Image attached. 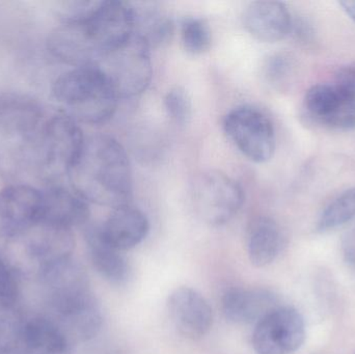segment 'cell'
Returning <instances> with one entry per match:
<instances>
[{
    "label": "cell",
    "mask_w": 355,
    "mask_h": 354,
    "mask_svg": "<svg viewBox=\"0 0 355 354\" xmlns=\"http://www.w3.org/2000/svg\"><path fill=\"white\" fill-rule=\"evenodd\" d=\"M68 177L72 188L87 203L116 208L130 199L132 172L128 155L108 135L85 139Z\"/></svg>",
    "instance_id": "6da1fadb"
},
{
    "label": "cell",
    "mask_w": 355,
    "mask_h": 354,
    "mask_svg": "<svg viewBox=\"0 0 355 354\" xmlns=\"http://www.w3.org/2000/svg\"><path fill=\"white\" fill-rule=\"evenodd\" d=\"M40 280L45 288L46 315L62 328L72 343L95 338L101 330V310L83 268L71 259Z\"/></svg>",
    "instance_id": "7a4b0ae2"
},
{
    "label": "cell",
    "mask_w": 355,
    "mask_h": 354,
    "mask_svg": "<svg viewBox=\"0 0 355 354\" xmlns=\"http://www.w3.org/2000/svg\"><path fill=\"white\" fill-rule=\"evenodd\" d=\"M54 100L64 114L76 122L101 124L114 116L118 94L96 64L75 67L60 75L52 85Z\"/></svg>",
    "instance_id": "3957f363"
},
{
    "label": "cell",
    "mask_w": 355,
    "mask_h": 354,
    "mask_svg": "<svg viewBox=\"0 0 355 354\" xmlns=\"http://www.w3.org/2000/svg\"><path fill=\"white\" fill-rule=\"evenodd\" d=\"M42 124L40 112L33 106H0V176L15 179L33 172Z\"/></svg>",
    "instance_id": "277c9868"
},
{
    "label": "cell",
    "mask_w": 355,
    "mask_h": 354,
    "mask_svg": "<svg viewBox=\"0 0 355 354\" xmlns=\"http://www.w3.org/2000/svg\"><path fill=\"white\" fill-rule=\"evenodd\" d=\"M85 139L76 121L66 114L43 122L35 149L33 172L46 182L69 176L85 145Z\"/></svg>",
    "instance_id": "5b68a950"
},
{
    "label": "cell",
    "mask_w": 355,
    "mask_h": 354,
    "mask_svg": "<svg viewBox=\"0 0 355 354\" xmlns=\"http://www.w3.org/2000/svg\"><path fill=\"white\" fill-rule=\"evenodd\" d=\"M150 48L141 37H132L100 58L96 66L101 69L119 98L141 95L153 76Z\"/></svg>",
    "instance_id": "8992f818"
},
{
    "label": "cell",
    "mask_w": 355,
    "mask_h": 354,
    "mask_svg": "<svg viewBox=\"0 0 355 354\" xmlns=\"http://www.w3.org/2000/svg\"><path fill=\"white\" fill-rule=\"evenodd\" d=\"M21 270L33 272L37 278L56 266L72 259L75 238L71 229L37 222L17 238Z\"/></svg>",
    "instance_id": "52a82bcc"
},
{
    "label": "cell",
    "mask_w": 355,
    "mask_h": 354,
    "mask_svg": "<svg viewBox=\"0 0 355 354\" xmlns=\"http://www.w3.org/2000/svg\"><path fill=\"white\" fill-rule=\"evenodd\" d=\"M190 201L196 215L210 226H223L241 209L243 189L218 170L198 175L190 186Z\"/></svg>",
    "instance_id": "ba28073f"
},
{
    "label": "cell",
    "mask_w": 355,
    "mask_h": 354,
    "mask_svg": "<svg viewBox=\"0 0 355 354\" xmlns=\"http://www.w3.org/2000/svg\"><path fill=\"white\" fill-rule=\"evenodd\" d=\"M223 130L244 156L258 163L268 161L275 151V130L266 114L252 106L235 108L225 116Z\"/></svg>",
    "instance_id": "9c48e42d"
},
{
    "label": "cell",
    "mask_w": 355,
    "mask_h": 354,
    "mask_svg": "<svg viewBox=\"0 0 355 354\" xmlns=\"http://www.w3.org/2000/svg\"><path fill=\"white\" fill-rule=\"evenodd\" d=\"M302 114L308 124L331 131L355 130V99L333 83L313 85L302 100Z\"/></svg>",
    "instance_id": "30bf717a"
},
{
    "label": "cell",
    "mask_w": 355,
    "mask_h": 354,
    "mask_svg": "<svg viewBox=\"0 0 355 354\" xmlns=\"http://www.w3.org/2000/svg\"><path fill=\"white\" fill-rule=\"evenodd\" d=\"M306 340V324L300 312L281 307L254 326L252 347L257 354H291Z\"/></svg>",
    "instance_id": "8fae6325"
},
{
    "label": "cell",
    "mask_w": 355,
    "mask_h": 354,
    "mask_svg": "<svg viewBox=\"0 0 355 354\" xmlns=\"http://www.w3.org/2000/svg\"><path fill=\"white\" fill-rule=\"evenodd\" d=\"M42 191L25 184L10 185L0 191V239L16 240L37 224Z\"/></svg>",
    "instance_id": "7c38bea8"
},
{
    "label": "cell",
    "mask_w": 355,
    "mask_h": 354,
    "mask_svg": "<svg viewBox=\"0 0 355 354\" xmlns=\"http://www.w3.org/2000/svg\"><path fill=\"white\" fill-rule=\"evenodd\" d=\"M87 24L101 58L132 37L135 33L133 6L118 0L101 1L95 12L87 19Z\"/></svg>",
    "instance_id": "4fadbf2b"
},
{
    "label": "cell",
    "mask_w": 355,
    "mask_h": 354,
    "mask_svg": "<svg viewBox=\"0 0 355 354\" xmlns=\"http://www.w3.org/2000/svg\"><path fill=\"white\" fill-rule=\"evenodd\" d=\"M168 312L178 332L186 338L198 340L212 328V308L194 289L181 287L173 291L168 299Z\"/></svg>",
    "instance_id": "5bb4252c"
},
{
    "label": "cell",
    "mask_w": 355,
    "mask_h": 354,
    "mask_svg": "<svg viewBox=\"0 0 355 354\" xmlns=\"http://www.w3.org/2000/svg\"><path fill=\"white\" fill-rule=\"evenodd\" d=\"M70 340L62 328L46 314L20 318L17 351L23 354H70Z\"/></svg>",
    "instance_id": "9a60e30c"
},
{
    "label": "cell",
    "mask_w": 355,
    "mask_h": 354,
    "mask_svg": "<svg viewBox=\"0 0 355 354\" xmlns=\"http://www.w3.org/2000/svg\"><path fill=\"white\" fill-rule=\"evenodd\" d=\"M50 53L75 67L91 66L100 60V53L85 21L62 23L47 39Z\"/></svg>",
    "instance_id": "2e32d148"
},
{
    "label": "cell",
    "mask_w": 355,
    "mask_h": 354,
    "mask_svg": "<svg viewBox=\"0 0 355 354\" xmlns=\"http://www.w3.org/2000/svg\"><path fill=\"white\" fill-rule=\"evenodd\" d=\"M104 242L120 251H129L143 242L150 231V222L139 208L129 204L114 208L107 220L97 227Z\"/></svg>",
    "instance_id": "e0dca14e"
},
{
    "label": "cell",
    "mask_w": 355,
    "mask_h": 354,
    "mask_svg": "<svg viewBox=\"0 0 355 354\" xmlns=\"http://www.w3.org/2000/svg\"><path fill=\"white\" fill-rule=\"evenodd\" d=\"M89 203L74 189L53 185L42 193L41 215L37 222L71 229L89 220Z\"/></svg>",
    "instance_id": "ac0fdd59"
},
{
    "label": "cell",
    "mask_w": 355,
    "mask_h": 354,
    "mask_svg": "<svg viewBox=\"0 0 355 354\" xmlns=\"http://www.w3.org/2000/svg\"><path fill=\"white\" fill-rule=\"evenodd\" d=\"M244 26L252 37L264 43L285 39L292 29L291 14L285 3L262 0L250 3L244 12Z\"/></svg>",
    "instance_id": "d6986e66"
},
{
    "label": "cell",
    "mask_w": 355,
    "mask_h": 354,
    "mask_svg": "<svg viewBox=\"0 0 355 354\" xmlns=\"http://www.w3.org/2000/svg\"><path fill=\"white\" fill-rule=\"evenodd\" d=\"M221 307L229 321L256 326L279 305L277 295L267 289L232 288L223 295Z\"/></svg>",
    "instance_id": "ffe728a7"
},
{
    "label": "cell",
    "mask_w": 355,
    "mask_h": 354,
    "mask_svg": "<svg viewBox=\"0 0 355 354\" xmlns=\"http://www.w3.org/2000/svg\"><path fill=\"white\" fill-rule=\"evenodd\" d=\"M285 236L279 224L266 216L252 220L246 233L250 263L262 268L272 264L283 251Z\"/></svg>",
    "instance_id": "44dd1931"
},
{
    "label": "cell",
    "mask_w": 355,
    "mask_h": 354,
    "mask_svg": "<svg viewBox=\"0 0 355 354\" xmlns=\"http://www.w3.org/2000/svg\"><path fill=\"white\" fill-rule=\"evenodd\" d=\"M85 237L92 264L98 274L110 284H125L130 278L131 270L122 251L104 242L97 227H91Z\"/></svg>",
    "instance_id": "7402d4cb"
},
{
    "label": "cell",
    "mask_w": 355,
    "mask_h": 354,
    "mask_svg": "<svg viewBox=\"0 0 355 354\" xmlns=\"http://www.w3.org/2000/svg\"><path fill=\"white\" fill-rule=\"evenodd\" d=\"M135 10V35L141 37L150 49L164 45L172 39L174 24L172 19L152 8Z\"/></svg>",
    "instance_id": "603a6c76"
},
{
    "label": "cell",
    "mask_w": 355,
    "mask_h": 354,
    "mask_svg": "<svg viewBox=\"0 0 355 354\" xmlns=\"http://www.w3.org/2000/svg\"><path fill=\"white\" fill-rule=\"evenodd\" d=\"M355 218V187L338 195L321 213L317 224L320 232L336 230Z\"/></svg>",
    "instance_id": "cb8c5ba5"
},
{
    "label": "cell",
    "mask_w": 355,
    "mask_h": 354,
    "mask_svg": "<svg viewBox=\"0 0 355 354\" xmlns=\"http://www.w3.org/2000/svg\"><path fill=\"white\" fill-rule=\"evenodd\" d=\"M297 62L292 54L279 52L265 60L263 75L267 82L277 89H286L297 75Z\"/></svg>",
    "instance_id": "d4e9b609"
},
{
    "label": "cell",
    "mask_w": 355,
    "mask_h": 354,
    "mask_svg": "<svg viewBox=\"0 0 355 354\" xmlns=\"http://www.w3.org/2000/svg\"><path fill=\"white\" fill-rule=\"evenodd\" d=\"M181 39L186 52L200 55L210 49L212 33L204 19L187 17L181 23Z\"/></svg>",
    "instance_id": "484cf974"
},
{
    "label": "cell",
    "mask_w": 355,
    "mask_h": 354,
    "mask_svg": "<svg viewBox=\"0 0 355 354\" xmlns=\"http://www.w3.org/2000/svg\"><path fill=\"white\" fill-rule=\"evenodd\" d=\"M166 112L178 125L188 124L192 116L191 98L183 87H174L168 91L164 99Z\"/></svg>",
    "instance_id": "4316f807"
},
{
    "label": "cell",
    "mask_w": 355,
    "mask_h": 354,
    "mask_svg": "<svg viewBox=\"0 0 355 354\" xmlns=\"http://www.w3.org/2000/svg\"><path fill=\"white\" fill-rule=\"evenodd\" d=\"M18 295V281L14 268L0 255V309L14 307Z\"/></svg>",
    "instance_id": "83f0119b"
},
{
    "label": "cell",
    "mask_w": 355,
    "mask_h": 354,
    "mask_svg": "<svg viewBox=\"0 0 355 354\" xmlns=\"http://www.w3.org/2000/svg\"><path fill=\"white\" fill-rule=\"evenodd\" d=\"M101 1L74 0L58 4V15L62 23L81 22L87 20L97 10Z\"/></svg>",
    "instance_id": "f1b7e54d"
},
{
    "label": "cell",
    "mask_w": 355,
    "mask_h": 354,
    "mask_svg": "<svg viewBox=\"0 0 355 354\" xmlns=\"http://www.w3.org/2000/svg\"><path fill=\"white\" fill-rule=\"evenodd\" d=\"M333 85L339 91L355 99V67H342L336 72Z\"/></svg>",
    "instance_id": "f546056e"
},
{
    "label": "cell",
    "mask_w": 355,
    "mask_h": 354,
    "mask_svg": "<svg viewBox=\"0 0 355 354\" xmlns=\"http://www.w3.org/2000/svg\"><path fill=\"white\" fill-rule=\"evenodd\" d=\"M341 251L346 263L355 269V227L346 231L342 236Z\"/></svg>",
    "instance_id": "4dcf8cb0"
},
{
    "label": "cell",
    "mask_w": 355,
    "mask_h": 354,
    "mask_svg": "<svg viewBox=\"0 0 355 354\" xmlns=\"http://www.w3.org/2000/svg\"><path fill=\"white\" fill-rule=\"evenodd\" d=\"M344 12L352 19L355 22V0H345V1L340 2Z\"/></svg>",
    "instance_id": "1f68e13d"
}]
</instances>
